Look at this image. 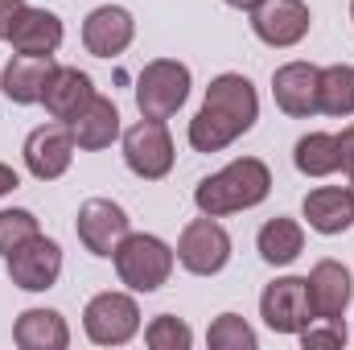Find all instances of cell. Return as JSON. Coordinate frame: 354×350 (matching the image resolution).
Returning <instances> with one entry per match:
<instances>
[{
    "label": "cell",
    "instance_id": "cell-16",
    "mask_svg": "<svg viewBox=\"0 0 354 350\" xmlns=\"http://www.w3.org/2000/svg\"><path fill=\"white\" fill-rule=\"evenodd\" d=\"M54 66H58L54 54H12V58L4 62V71H0V91H4L12 103H21V107L41 103V91L50 83Z\"/></svg>",
    "mask_w": 354,
    "mask_h": 350
},
{
    "label": "cell",
    "instance_id": "cell-12",
    "mask_svg": "<svg viewBox=\"0 0 354 350\" xmlns=\"http://www.w3.org/2000/svg\"><path fill=\"white\" fill-rule=\"evenodd\" d=\"M309 25H313V12L305 0H260L252 8V29L272 50H288V46L305 42Z\"/></svg>",
    "mask_w": 354,
    "mask_h": 350
},
{
    "label": "cell",
    "instance_id": "cell-6",
    "mask_svg": "<svg viewBox=\"0 0 354 350\" xmlns=\"http://www.w3.org/2000/svg\"><path fill=\"white\" fill-rule=\"evenodd\" d=\"M177 161V149H174V136L165 128V120H149L140 116L128 132H124V165L140 181H161L169 177Z\"/></svg>",
    "mask_w": 354,
    "mask_h": 350
},
{
    "label": "cell",
    "instance_id": "cell-1",
    "mask_svg": "<svg viewBox=\"0 0 354 350\" xmlns=\"http://www.w3.org/2000/svg\"><path fill=\"white\" fill-rule=\"evenodd\" d=\"M256 120H260V95L252 87V79L227 71V75L210 79L198 116L189 120V149L194 153H223L243 132H252Z\"/></svg>",
    "mask_w": 354,
    "mask_h": 350
},
{
    "label": "cell",
    "instance_id": "cell-24",
    "mask_svg": "<svg viewBox=\"0 0 354 350\" xmlns=\"http://www.w3.org/2000/svg\"><path fill=\"white\" fill-rule=\"evenodd\" d=\"M317 111H326V116H354V66L351 62H334V66L322 71Z\"/></svg>",
    "mask_w": 354,
    "mask_h": 350
},
{
    "label": "cell",
    "instance_id": "cell-9",
    "mask_svg": "<svg viewBox=\"0 0 354 350\" xmlns=\"http://www.w3.org/2000/svg\"><path fill=\"white\" fill-rule=\"evenodd\" d=\"M4 268H8V280L25 293H46L58 284L62 276V248L58 239H46V235H33L25 239L17 252L4 256Z\"/></svg>",
    "mask_w": 354,
    "mask_h": 350
},
{
    "label": "cell",
    "instance_id": "cell-26",
    "mask_svg": "<svg viewBox=\"0 0 354 350\" xmlns=\"http://www.w3.org/2000/svg\"><path fill=\"white\" fill-rule=\"evenodd\" d=\"M33 235H41L33 210H25V206H8V210H0V256L17 252V248H21L25 239H33Z\"/></svg>",
    "mask_w": 354,
    "mask_h": 350
},
{
    "label": "cell",
    "instance_id": "cell-29",
    "mask_svg": "<svg viewBox=\"0 0 354 350\" xmlns=\"http://www.w3.org/2000/svg\"><path fill=\"white\" fill-rule=\"evenodd\" d=\"M338 169L354 177V124L342 128V136H338Z\"/></svg>",
    "mask_w": 354,
    "mask_h": 350
},
{
    "label": "cell",
    "instance_id": "cell-14",
    "mask_svg": "<svg viewBox=\"0 0 354 350\" xmlns=\"http://www.w3.org/2000/svg\"><path fill=\"white\" fill-rule=\"evenodd\" d=\"M305 280H309V301H313L317 322H342L346 309H351V297H354L351 268L338 260H317Z\"/></svg>",
    "mask_w": 354,
    "mask_h": 350
},
{
    "label": "cell",
    "instance_id": "cell-31",
    "mask_svg": "<svg viewBox=\"0 0 354 350\" xmlns=\"http://www.w3.org/2000/svg\"><path fill=\"white\" fill-rule=\"evenodd\" d=\"M17 185H21V177H17V169L0 161V198H4V194H12Z\"/></svg>",
    "mask_w": 354,
    "mask_h": 350
},
{
    "label": "cell",
    "instance_id": "cell-28",
    "mask_svg": "<svg viewBox=\"0 0 354 350\" xmlns=\"http://www.w3.org/2000/svg\"><path fill=\"white\" fill-rule=\"evenodd\" d=\"M297 338H301L305 347H342V342H346V330H342V322H330L326 330H313V326H305Z\"/></svg>",
    "mask_w": 354,
    "mask_h": 350
},
{
    "label": "cell",
    "instance_id": "cell-22",
    "mask_svg": "<svg viewBox=\"0 0 354 350\" xmlns=\"http://www.w3.org/2000/svg\"><path fill=\"white\" fill-rule=\"evenodd\" d=\"M256 248H260V260L264 264H272V268H288V264L305 252V227H301L297 219L276 214V219H268L264 227H260Z\"/></svg>",
    "mask_w": 354,
    "mask_h": 350
},
{
    "label": "cell",
    "instance_id": "cell-18",
    "mask_svg": "<svg viewBox=\"0 0 354 350\" xmlns=\"http://www.w3.org/2000/svg\"><path fill=\"white\" fill-rule=\"evenodd\" d=\"M91 95H95V87H91L87 71H79V66H54L50 83L41 91V103H46V111H50L54 120L71 124V120L91 103Z\"/></svg>",
    "mask_w": 354,
    "mask_h": 350
},
{
    "label": "cell",
    "instance_id": "cell-21",
    "mask_svg": "<svg viewBox=\"0 0 354 350\" xmlns=\"http://www.w3.org/2000/svg\"><path fill=\"white\" fill-rule=\"evenodd\" d=\"M12 342L21 350H66L71 326L58 309H25L12 326Z\"/></svg>",
    "mask_w": 354,
    "mask_h": 350
},
{
    "label": "cell",
    "instance_id": "cell-33",
    "mask_svg": "<svg viewBox=\"0 0 354 350\" xmlns=\"http://www.w3.org/2000/svg\"><path fill=\"white\" fill-rule=\"evenodd\" d=\"M351 21H354V0H351Z\"/></svg>",
    "mask_w": 354,
    "mask_h": 350
},
{
    "label": "cell",
    "instance_id": "cell-34",
    "mask_svg": "<svg viewBox=\"0 0 354 350\" xmlns=\"http://www.w3.org/2000/svg\"><path fill=\"white\" fill-rule=\"evenodd\" d=\"M351 194H354V177H351Z\"/></svg>",
    "mask_w": 354,
    "mask_h": 350
},
{
    "label": "cell",
    "instance_id": "cell-13",
    "mask_svg": "<svg viewBox=\"0 0 354 350\" xmlns=\"http://www.w3.org/2000/svg\"><path fill=\"white\" fill-rule=\"evenodd\" d=\"M136 42V17L124 4H99L83 21V46L95 58H120Z\"/></svg>",
    "mask_w": 354,
    "mask_h": 350
},
{
    "label": "cell",
    "instance_id": "cell-30",
    "mask_svg": "<svg viewBox=\"0 0 354 350\" xmlns=\"http://www.w3.org/2000/svg\"><path fill=\"white\" fill-rule=\"evenodd\" d=\"M21 8H25V0H0V42H8V33H12V25H17V17H21Z\"/></svg>",
    "mask_w": 354,
    "mask_h": 350
},
{
    "label": "cell",
    "instance_id": "cell-10",
    "mask_svg": "<svg viewBox=\"0 0 354 350\" xmlns=\"http://www.w3.org/2000/svg\"><path fill=\"white\" fill-rule=\"evenodd\" d=\"M75 231H79V243L87 248L91 256L107 260V256L120 248V239L132 231V219H128V210H124L120 202H111V198H87V202L79 206Z\"/></svg>",
    "mask_w": 354,
    "mask_h": 350
},
{
    "label": "cell",
    "instance_id": "cell-4",
    "mask_svg": "<svg viewBox=\"0 0 354 350\" xmlns=\"http://www.w3.org/2000/svg\"><path fill=\"white\" fill-rule=\"evenodd\" d=\"M189 66L177 58H153L140 75H136V107L149 120H169L181 111V103L189 99Z\"/></svg>",
    "mask_w": 354,
    "mask_h": 350
},
{
    "label": "cell",
    "instance_id": "cell-11",
    "mask_svg": "<svg viewBox=\"0 0 354 350\" xmlns=\"http://www.w3.org/2000/svg\"><path fill=\"white\" fill-rule=\"evenodd\" d=\"M75 149H79V145H75L71 128H66L62 120H54V124H41V128H33V132L25 136L21 157H25V169L37 177V181H58V177L71 169Z\"/></svg>",
    "mask_w": 354,
    "mask_h": 350
},
{
    "label": "cell",
    "instance_id": "cell-25",
    "mask_svg": "<svg viewBox=\"0 0 354 350\" xmlns=\"http://www.w3.org/2000/svg\"><path fill=\"white\" fill-rule=\"evenodd\" d=\"M206 347L210 350H256L260 338H256V330L239 313H218L210 322V330H206Z\"/></svg>",
    "mask_w": 354,
    "mask_h": 350
},
{
    "label": "cell",
    "instance_id": "cell-15",
    "mask_svg": "<svg viewBox=\"0 0 354 350\" xmlns=\"http://www.w3.org/2000/svg\"><path fill=\"white\" fill-rule=\"evenodd\" d=\"M317 87H322V71L313 62H284L272 75V99L292 120H309L317 111Z\"/></svg>",
    "mask_w": 354,
    "mask_h": 350
},
{
    "label": "cell",
    "instance_id": "cell-23",
    "mask_svg": "<svg viewBox=\"0 0 354 350\" xmlns=\"http://www.w3.org/2000/svg\"><path fill=\"white\" fill-rule=\"evenodd\" d=\"M292 165L301 177H330L338 174V136L330 132H305L292 149Z\"/></svg>",
    "mask_w": 354,
    "mask_h": 350
},
{
    "label": "cell",
    "instance_id": "cell-32",
    "mask_svg": "<svg viewBox=\"0 0 354 350\" xmlns=\"http://www.w3.org/2000/svg\"><path fill=\"white\" fill-rule=\"evenodd\" d=\"M223 4H231V8H239V12H252L260 0H223Z\"/></svg>",
    "mask_w": 354,
    "mask_h": 350
},
{
    "label": "cell",
    "instance_id": "cell-17",
    "mask_svg": "<svg viewBox=\"0 0 354 350\" xmlns=\"http://www.w3.org/2000/svg\"><path fill=\"white\" fill-rule=\"evenodd\" d=\"M301 214L317 235H342L354 227V194L342 185H317L305 194Z\"/></svg>",
    "mask_w": 354,
    "mask_h": 350
},
{
    "label": "cell",
    "instance_id": "cell-8",
    "mask_svg": "<svg viewBox=\"0 0 354 350\" xmlns=\"http://www.w3.org/2000/svg\"><path fill=\"white\" fill-rule=\"evenodd\" d=\"M260 317L272 334H301L305 326L317 322L313 301H309V280L305 276H280L260 293Z\"/></svg>",
    "mask_w": 354,
    "mask_h": 350
},
{
    "label": "cell",
    "instance_id": "cell-19",
    "mask_svg": "<svg viewBox=\"0 0 354 350\" xmlns=\"http://www.w3.org/2000/svg\"><path fill=\"white\" fill-rule=\"evenodd\" d=\"M62 37H66V29H62L58 12L29 8V4L21 8V17H17V25L8 33V42H12L17 54H54L62 46Z\"/></svg>",
    "mask_w": 354,
    "mask_h": 350
},
{
    "label": "cell",
    "instance_id": "cell-5",
    "mask_svg": "<svg viewBox=\"0 0 354 350\" xmlns=\"http://www.w3.org/2000/svg\"><path fill=\"white\" fill-rule=\"evenodd\" d=\"M83 330L95 347H124L140 334V305L132 293H95L83 309Z\"/></svg>",
    "mask_w": 354,
    "mask_h": 350
},
{
    "label": "cell",
    "instance_id": "cell-3",
    "mask_svg": "<svg viewBox=\"0 0 354 350\" xmlns=\"http://www.w3.org/2000/svg\"><path fill=\"white\" fill-rule=\"evenodd\" d=\"M115 260V276L120 284H128V293H157L169 284L174 276L177 252L161 239V235H149V231H128L120 239V248L111 252Z\"/></svg>",
    "mask_w": 354,
    "mask_h": 350
},
{
    "label": "cell",
    "instance_id": "cell-20",
    "mask_svg": "<svg viewBox=\"0 0 354 350\" xmlns=\"http://www.w3.org/2000/svg\"><path fill=\"white\" fill-rule=\"evenodd\" d=\"M66 128H71V136H75L79 149L99 153V149H107V145L120 136V107H115L107 95H91V103L66 124Z\"/></svg>",
    "mask_w": 354,
    "mask_h": 350
},
{
    "label": "cell",
    "instance_id": "cell-27",
    "mask_svg": "<svg viewBox=\"0 0 354 350\" xmlns=\"http://www.w3.org/2000/svg\"><path fill=\"white\" fill-rule=\"evenodd\" d=\"M145 342L153 350H189L194 347V330L174 313H161V317H153L145 326Z\"/></svg>",
    "mask_w": 354,
    "mask_h": 350
},
{
    "label": "cell",
    "instance_id": "cell-7",
    "mask_svg": "<svg viewBox=\"0 0 354 350\" xmlns=\"http://www.w3.org/2000/svg\"><path fill=\"white\" fill-rule=\"evenodd\" d=\"M174 252H177V264L189 276H218L231 260V235H227V227L218 219L202 214V219L185 223Z\"/></svg>",
    "mask_w": 354,
    "mask_h": 350
},
{
    "label": "cell",
    "instance_id": "cell-2",
    "mask_svg": "<svg viewBox=\"0 0 354 350\" xmlns=\"http://www.w3.org/2000/svg\"><path fill=\"white\" fill-rule=\"evenodd\" d=\"M272 194V169L260 157H235L231 165H223L218 174L202 177L194 190V206L210 219H227L239 210L260 206Z\"/></svg>",
    "mask_w": 354,
    "mask_h": 350
}]
</instances>
